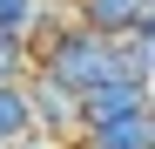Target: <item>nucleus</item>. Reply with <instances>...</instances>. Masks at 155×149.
Masks as SVG:
<instances>
[{"label":"nucleus","instance_id":"obj_1","mask_svg":"<svg viewBox=\"0 0 155 149\" xmlns=\"http://www.w3.org/2000/svg\"><path fill=\"white\" fill-rule=\"evenodd\" d=\"M41 68L54 74V81H68L74 95H88V88H101L108 74H121L128 61H121V34H101V27H88V20H61L54 34H41Z\"/></svg>","mask_w":155,"mask_h":149},{"label":"nucleus","instance_id":"obj_2","mask_svg":"<svg viewBox=\"0 0 155 149\" xmlns=\"http://www.w3.org/2000/svg\"><path fill=\"white\" fill-rule=\"evenodd\" d=\"M27 102H34V129L41 136H61V142H81V95H74L68 81H54L47 68H34L27 74Z\"/></svg>","mask_w":155,"mask_h":149},{"label":"nucleus","instance_id":"obj_3","mask_svg":"<svg viewBox=\"0 0 155 149\" xmlns=\"http://www.w3.org/2000/svg\"><path fill=\"white\" fill-rule=\"evenodd\" d=\"M142 109H155V81H142L128 68L81 95V122H115V115H142Z\"/></svg>","mask_w":155,"mask_h":149},{"label":"nucleus","instance_id":"obj_4","mask_svg":"<svg viewBox=\"0 0 155 149\" xmlns=\"http://www.w3.org/2000/svg\"><path fill=\"white\" fill-rule=\"evenodd\" d=\"M74 149H155V109L115 115V122H88Z\"/></svg>","mask_w":155,"mask_h":149},{"label":"nucleus","instance_id":"obj_5","mask_svg":"<svg viewBox=\"0 0 155 149\" xmlns=\"http://www.w3.org/2000/svg\"><path fill=\"white\" fill-rule=\"evenodd\" d=\"M68 7H74V20H88V27H101V34H128L148 0H68Z\"/></svg>","mask_w":155,"mask_h":149},{"label":"nucleus","instance_id":"obj_6","mask_svg":"<svg viewBox=\"0 0 155 149\" xmlns=\"http://www.w3.org/2000/svg\"><path fill=\"white\" fill-rule=\"evenodd\" d=\"M0 136H7V142L34 136V102H27V81H0Z\"/></svg>","mask_w":155,"mask_h":149},{"label":"nucleus","instance_id":"obj_7","mask_svg":"<svg viewBox=\"0 0 155 149\" xmlns=\"http://www.w3.org/2000/svg\"><path fill=\"white\" fill-rule=\"evenodd\" d=\"M34 68H41V47H34V34L0 27V81H27Z\"/></svg>","mask_w":155,"mask_h":149},{"label":"nucleus","instance_id":"obj_8","mask_svg":"<svg viewBox=\"0 0 155 149\" xmlns=\"http://www.w3.org/2000/svg\"><path fill=\"white\" fill-rule=\"evenodd\" d=\"M14 149H74V142H61V136H41V129H34V136H20Z\"/></svg>","mask_w":155,"mask_h":149},{"label":"nucleus","instance_id":"obj_9","mask_svg":"<svg viewBox=\"0 0 155 149\" xmlns=\"http://www.w3.org/2000/svg\"><path fill=\"white\" fill-rule=\"evenodd\" d=\"M0 149H14V142H7V136H0Z\"/></svg>","mask_w":155,"mask_h":149}]
</instances>
